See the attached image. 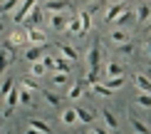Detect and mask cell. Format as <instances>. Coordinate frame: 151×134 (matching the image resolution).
Here are the masks:
<instances>
[{"mask_svg":"<svg viewBox=\"0 0 151 134\" xmlns=\"http://www.w3.org/2000/svg\"><path fill=\"white\" fill-rule=\"evenodd\" d=\"M99 67H102V45L92 42V47L87 50V70L89 72H99Z\"/></svg>","mask_w":151,"mask_h":134,"instance_id":"obj_1","label":"cell"},{"mask_svg":"<svg viewBox=\"0 0 151 134\" xmlns=\"http://www.w3.org/2000/svg\"><path fill=\"white\" fill-rule=\"evenodd\" d=\"M37 5V0H22L20 5H17V10H15V15H12V20H15L17 25H22L25 20H27V15L32 12V8Z\"/></svg>","mask_w":151,"mask_h":134,"instance_id":"obj_2","label":"cell"},{"mask_svg":"<svg viewBox=\"0 0 151 134\" xmlns=\"http://www.w3.org/2000/svg\"><path fill=\"white\" fill-rule=\"evenodd\" d=\"M12 62H15V50H12V45L10 42H5L3 47H0V75L8 70Z\"/></svg>","mask_w":151,"mask_h":134,"instance_id":"obj_3","label":"cell"},{"mask_svg":"<svg viewBox=\"0 0 151 134\" xmlns=\"http://www.w3.org/2000/svg\"><path fill=\"white\" fill-rule=\"evenodd\" d=\"M25 35H27L30 45H47V35H45V30H40V28H27Z\"/></svg>","mask_w":151,"mask_h":134,"instance_id":"obj_4","label":"cell"},{"mask_svg":"<svg viewBox=\"0 0 151 134\" xmlns=\"http://www.w3.org/2000/svg\"><path fill=\"white\" fill-rule=\"evenodd\" d=\"M70 8H72V0H47L42 5V10H47V12H65Z\"/></svg>","mask_w":151,"mask_h":134,"instance_id":"obj_5","label":"cell"},{"mask_svg":"<svg viewBox=\"0 0 151 134\" xmlns=\"http://www.w3.org/2000/svg\"><path fill=\"white\" fill-rule=\"evenodd\" d=\"M42 57H45V45H30L27 50H25V60L32 65V62H40Z\"/></svg>","mask_w":151,"mask_h":134,"instance_id":"obj_6","label":"cell"},{"mask_svg":"<svg viewBox=\"0 0 151 134\" xmlns=\"http://www.w3.org/2000/svg\"><path fill=\"white\" fill-rule=\"evenodd\" d=\"M67 20H70V17H67L65 12H52V17H50V28H52L55 33H65V30H67Z\"/></svg>","mask_w":151,"mask_h":134,"instance_id":"obj_7","label":"cell"},{"mask_svg":"<svg viewBox=\"0 0 151 134\" xmlns=\"http://www.w3.org/2000/svg\"><path fill=\"white\" fill-rule=\"evenodd\" d=\"M124 10H129L127 5H122V3H114V5H109L104 12V22H116L119 20V15H122Z\"/></svg>","mask_w":151,"mask_h":134,"instance_id":"obj_8","label":"cell"},{"mask_svg":"<svg viewBox=\"0 0 151 134\" xmlns=\"http://www.w3.org/2000/svg\"><path fill=\"white\" fill-rule=\"evenodd\" d=\"M109 40H111V42H114L116 47H119V45H127V42H131V35H129L124 28H114V30H111V35H109Z\"/></svg>","mask_w":151,"mask_h":134,"instance_id":"obj_9","label":"cell"},{"mask_svg":"<svg viewBox=\"0 0 151 134\" xmlns=\"http://www.w3.org/2000/svg\"><path fill=\"white\" fill-rule=\"evenodd\" d=\"M134 85L139 87V92H144V94H151V80H149V75L136 72V75H134Z\"/></svg>","mask_w":151,"mask_h":134,"instance_id":"obj_10","label":"cell"},{"mask_svg":"<svg viewBox=\"0 0 151 134\" xmlns=\"http://www.w3.org/2000/svg\"><path fill=\"white\" fill-rule=\"evenodd\" d=\"M32 94L35 92H30V89H25L20 85V87H17V104H20V107H32V102H35Z\"/></svg>","mask_w":151,"mask_h":134,"instance_id":"obj_11","label":"cell"},{"mask_svg":"<svg viewBox=\"0 0 151 134\" xmlns=\"http://www.w3.org/2000/svg\"><path fill=\"white\" fill-rule=\"evenodd\" d=\"M55 47H57L60 52H62V57H65V60H70V62H74V60L79 57V52L72 47L70 42H60V45H55Z\"/></svg>","mask_w":151,"mask_h":134,"instance_id":"obj_12","label":"cell"},{"mask_svg":"<svg viewBox=\"0 0 151 134\" xmlns=\"http://www.w3.org/2000/svg\"><path fill=\"white\" fill-rule=\"evenodd\" d=\"M60 122L65 124V127H74V124H77V112H74V107H67V109H62Z\"/></svg>","mask_w":151,"mask_h":134,"instance_id":"obj_13","label":"cell"},{"mask_svg":"<svg viewBox=\"0 0 151 134\" xmlns=\"http://www.w3.org/2000/svg\"><path fill=\"white\" fill-rule=\"evenodd\" d=\"M74 112H77V122L87 124V127H92V124H94V114L87 109V107H74Z\"/></svg>","mask_w":151,"mask_h":134,"instance_id":"obj_14","label":"cell"},{"mask_svg":"<svg viewBox=\"0 0 151 134\" xmlns=\"http://www.w3.org/2000/svg\"><path fill=\"white\" fill-rule=\"evenodd\" d=\"M15 107H17V87L12 89V92L8 94V97H5V117H12Z\"/></svg>","mask_w":151,"mask_h":134,"instance_id":"obj_15","label":"cell"},{"mask_svg":"<svg viewBox=\"0 0 151 134\" xmlns=\"http://www.w3.org/2000/svg\"><path fill=\"white\" fill-rule=\"evenodd\" d=\"M27 127L37 129L40 134H52V127H50V122H45V119H27Z\"/></svg>","mask_w":151,"mask_h":134,"instance_id":"obj_16","label":"cell"},{"mask_svg":"<svg viewBox=\"0 0 151 134\" xmlns=\"http://www.w3.org/2000/svg\"><path fill=\"white\" fill-rule=\"evenodd\" d=\"M77 17H79V25H82V35H87L89 28H92V12L89 10H79Z\"/></svg>","mask_w":151,"mask_h":134,"instance_id":"obj_17","label":"cell"},{"mask_svg":"<svg viewBox=\"0 0 151 134\" xmlns=\"http://www.w3.org/2000/svg\"><path fill=\"white\" fill-rule=\"evenodd\" d=\"M84 87H87L84 82H74V85H72L70 89H67V97H70L72 102H77V99L82 97V94H84Z\"/></svg>","mask_w":151,"mask_h":134,"instance_id":"obj_18","label":"cell"},{"mask_svg":"<svg viewBox=\"0 0 151 134\" xmlns=\"http://www.w3.org/2000/svg\"><path fill=\"white\" fill-rule=\"evenodd\" d=\"M65 33H70V35H74V37H82V25H79V17H77V15L67 20V30H65Z\"/></svg>","mask_w":151,"mask_h":134,"instance_id":"obj_19","label":"cell"},{"mask_svg":"<svg viewBox=\"0 0 151 134\" xmlns=\"http://www.w3.org/2000/svg\"><path fill=\"white\" fill-rule=\"evenodd\" d=\"M25 22H27L30 28H37V25L42 22V8H37V5H35V8H32V12L27 15V20H25Z\"/></svg>","mask_w":151,"mask_h":134,"instance_id":"obj_20","label":"cell"},{"mask_svg":"<svg viewBox=\"0 0 151 134\" xmlns=\"http://www.w3.org/2000/svg\"><path fill=\"white\" fill-rule=\"evenodd\" d=\"M149 20H151V8H149V5H139V10H136V22L146 25Z\"/></svg>","mask_w":151,"mask_h":134,"instance_id":"obj_21","label":"cell"},{"mask_svg":"<svg viewBox=\"0 0 151 134\" xmlns=\"http://www.w3.org/2000/svg\"><path fill=\"white\" fill-rule=\"evenodd\" d=\"M102 119H104V124H106V129H109V132H114L116 129V117H114V114H111V109H102Z\"/></svg>","mask_w":151,"mask_h":134,"instance_id":"obj_22","label":"cell"},{"mask_svg":"<svg viewBox=\"0 0 151 134\" xmlns=\"http://www.w3.org/2000/svg\"><path fill=\"white\" fill-rule=\"evenodd\" d=\"M92 92L97 94V97H104V99H109L111 94H114V92H111V89L106 87V85H99V82H94V85H92Z\"/></svg>","mask_w":151,"mask_h":134,"instance_id":"obj_23","label":"cell"},{"mask_svg":"<svg viewBox=\"0 0 151 134\" xmlns=\"http://www.w3.org/2000/svg\"><path fill=\"white\" fill-rule=\"evenodd\" d=\"M12 89H15V80H12V77H5L3 85H0V99H5Z\"/></svg>","mask_w":151,"mask_h":134,"instance_id":"obj_24","label":"cell"},{"mask_svg":"<svg viewBox=\"0 0 151 134\" xmlns=\"http://www.w3.org/2000/svg\"><path fill=\"white\" fill-rule=\"evenodd\" d=\"M104 85L109 87L111 92H116V89H122L124 85H127V77H124V75H122V77H109V80L104 82Z\"/></svg>","mask_w":151,"mask_h":134,"instance_id":"obj_25","label":"cell"},{"mask_svg":"<svg viewBox=\"0 0 151 134\" xmlns=\"http://www.w3.org/2000/svg\"><path fill=\"white\" fill-rule=\"evenodd\" d=\"M131 129L136 134H151V127L146 122H141V119H134V117H131Z\"/></svg>","mask_w":151,"mask_h":134,"instance_id":"obj_26","label":"cell"},{"mask_svg":"<svg viewBox=\"0 0 151 134\" xmlns=\"http://www.w3.org/2000/svg\"><path fill=\"white\" fill-rule=\"evenodd\" d=\"M124 75V67L119 62H106V77H122Z\"/></svg>","mask_w":151,"mask_h":134,"instance_id":"obj_27","label":"cell"},{"mask_svg":"<svg viewBox=\"0 0 151 134\" xmlns=\"http://www.w3.org/2000/svg\"><path fill=\"white\" fill-rule=\"evenodd\" d=\"M70 60H65V57H55V72H67L70 75Z\"/></svg>","mask_w":151,"mask_h":134,"instance_id":"obj_28","label":"cell"},{"mask_svg":"<svg viewBox=\"0 0 151 134\" xmlns=\"http://www.w3.org/2000/svg\"><path fill=\"white\" fill-rule=\"evenodd\" d=\"M8 42H10V45H25V42H27V35H25L22 30H15V33L10 35Z\"/></svg>","mask_w":151,"mask_h":134,"instance_id":"obj_29","label":"cell"},{"mask_svg":"<svg viewBox=\"0 0 151 134\" xmlns=\"http://www.w3.org/2000/svg\"><path fill=\"white\" fill-rule=\"evenodd\" d=\"M45 72H47V67L42 65V62H32V65H30V75H32V77H45Z\"/></svg>","mask_w":151,"mask_h":134,"instance_id":"obj_30","label":"cell"},{"mask_svg":"<svg viewBox=\"0 0 151 134\" xmlns=\"http://www.w3.org/2000/svg\"><path fill=\"white\" fill-rule=\"evenodd\" d=\"M42 97H45V102L50 107H60V97L55 92H50V89H42Z\"/></svg>","mask_w":151,"mask_h":134,"instance_id":"obj_31","label":"cell"},{"mask_svg":"<svg viewBox=\"0 0 151 134\" xmlns=\"http://www.w3.org/2000/svg\"><path fill=\"white\" fill-rule=\"evenodd\" d=\"M67 82H70V75L67 72H55L52 75V85L55 87H62V85H67Z\"/></svg>","mask_w":151,"mask_h":134,"instance_id":"obj_32","label":"cell"},{"mask_svg":"<svg viewBox=\"0 0 151 134\" xmlns=\"http://www.w3.org/2000/svg\"><path fill=\"white\" fill-rule=\"evenodd\" d=\"M136 104H139L141 109H151V94L139 92V94H136Z\"/></svg>","mask_w":151,"mask_h":134,"instance_id":"obj_33","label":"cell"},{"mask_svg":"<svg viewBox=\"0 0 151 134\" xmlns=\"http://www.w3.org/2000/svg\"><path fill=\"white\" fill-rule=\"evenodd\" d=\"M22 0H5V3H0V15H5V12H10L15 5H20Z\"/></svg>","mask_w":151,"mask_h":134,"instance_id":"obj_34","label":"cell"},{"mask_svg":"<svg viewBox=\"0 0 151 134\" xmlns=\"http://www.w3.org/2000/svg\"><path fill=\"white\" fill-rule=\"evenodd\" d=\"M129 20H131V10H124L122 15H119V20H116V28H124Z\"/></svg>","mask_w":151,"mask_h":134,"instance_id":"obj_35","label":"cell"},{"mask_svg":"<svg viewBox=\"0 0 151 134\" xmlns=\"http://www.w3.org/2000/svg\"><path fill=\"white\" fill-rule=\"evenodd\" d=\"M40 62H42V65H45L47 70H55V57H52V55H45Z\"/></svg>","mask_w":151,"mask_h":134,"instance_id":"obj_36","label":"cell"},{"mask_svg":"<svg viewBox=\"0 0 151 134\" xmlns=\"http://www.w3.org/2000/svg\"><path fill=\"white\" fill-rule=\"evenodd\" d=\"M119 52H122V55H131V52H134V42H127V45H119Z\"/></svg>","mask_w":151,"mask_h":134,"instance_id":"obj_37","label":"cell"},{"mask_svg":"<svg viewBox=\"0 0 151 134\" xmlns=\"http://www.w3.org/2000/svg\"><path fill=\"white\" fill-rule=\"evenodd\" d=\"M89 134H114V132H109L106 127H92V129H89Z\"/></svg>","mask_w":151,"mask_h":134,"instance_id":"obj_38","label":"cell"},{"mask_svg":"<svg viewBox=\"0 0 151 134\" xmlns=\"http://www.w3.org/2000/svg\"><path fill=\"white\" fill-rule=\"evenodd\" d=\"M22 87L30 89V92H35V89H37V85H35V82H30V80H22Z\"/></svg>","mask_w":151,"mask_h":134,"instance_id":"obj_39","label":"cell"},{"mask_svg":"<svg viewBox=\"0 0 151 134\" xmlns=\"http://www.w3.org/2000/svg\"><path fill=\"white\" fill-rule=\"evenodd\" d=\"M144 52H146V57H149V60H151V40H149L146 45H144Z\"/></svg>","mask_w":151,"mask_h":134,"instance_id":"obj_40","label":"cell"},{"mask_svg":"<svg viewBox=\"0 0 151 134\" xmlns=\"http://www.w3.org/2000/svg\"><path fill=\"white\" fill-rule=\"evenodd\" d=\"M25 134H40L37 129H32V127H27V129H25Z\"/></svg>","mask_w":151,"mask_h":134,"instance_id":"obj_41","label":"cell"},{"mask_svg":"<svg viewBox=\"0 0 151 134\" xmlns=\"http://www.w3.org/2000/svg\"><path fill=\"white\" fill-rule=\"evenodd\" d=\"M144 28H146V30H151V20H149V22H146V25H144Z\"/></svg>","mask_w":151,"mask_h":134,"instance_id":"obj_42","label":"cell"},{"mask_svg":"<svg viewBox=\"0 0 151 134\" xmlns=\"http://www.w3.org/2000/svg\"><path fill=\"white\" fill-rule=\"evenodd\" d=\"M3 28H5V25H3V20H0V33H3Z\"/></svg>","mask_w":151,"mask_h":134,"instance_id":"obj_43","label":"cell"},{"mask_svg":"<svg viewBox=\"0 0 151 134\" xmlns=\"http://www.w3.org/2000/svg\"><path fill=\"white\" fill-rule=\"evenodd\" d=\"M79 134H89V132H87V129H82V132H79Z\"/></svg>","mask_w":151,"mask_h":134,"instance_id":"obj_44","label":"cell"},{"mask_svg":"<svg viewBox=\"0 0 151 134\" xmlns=\"http://www.w3.org/2000/svg\"><path fill=\"white\" fill-rule=\"evenodd\" d=\"M114 3H124V0H114Z\"/></svg>","mask_w":151,"mask_h":134,"instance_id":"obj_45","label":"cell"}]
</instances>
